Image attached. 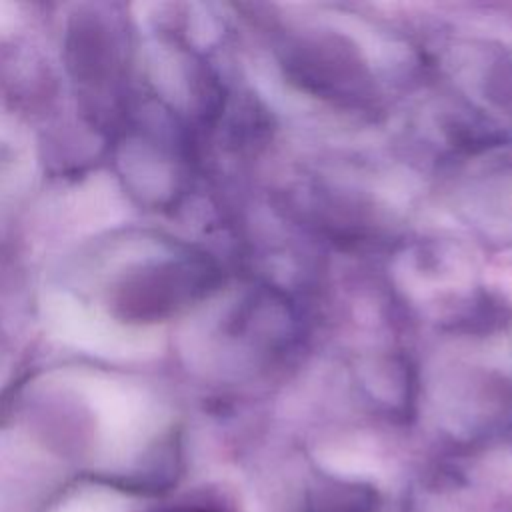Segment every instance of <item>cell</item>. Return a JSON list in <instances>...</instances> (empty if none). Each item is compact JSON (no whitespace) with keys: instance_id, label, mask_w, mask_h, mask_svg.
<instances>
[{"instance_id":"1","label":"cell","mask_w":512,"mask_h":512,"mask_svg":"<svg viewBox=\"0 0 512 512\" xmlns=\"http://www.w3.org/2000/svg\"><path fill=\"white\" fill-rule=\"evenodd\" d=\"M192 512H202V510H192Z\"/></svg>"}]
</instances>
